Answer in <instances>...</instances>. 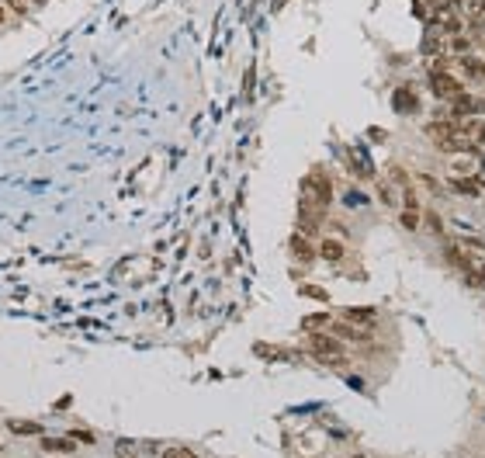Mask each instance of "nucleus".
I'll return each instance as SVG.
<instances>
[{
    "label": "nucleus",
    "mask_w": 485,
    "mask_h": 458,
    "mask_svg": "<svg viewBox=\"0 0 485 458\" xmlns=\"http://www.w3.org/2000/svg\"><path fill=\"white\" fill-rule=\"evenodd\" d=\"M305 347H309V354H316V358H319L323 365H330V368L350 365L347 354H343V344H340L333 333H309V337H305Z\"/></svg>",
    "instance_id": "nucleus-1"
},
{
    "label": "nucleus",
    "mask_w": 485,
    "mask_h": 458,
    "mask_svg": "<svg viewBox=\"0 0 485 458\" xmlns=\"http://www.w3.org/2000/svg\"><path fill=\"white\" fill-rule=\"evenodd\" d=\"M302 201L316 205V208H326L333 201V184L323 170H312L305 181H302Z\"/></svg>",
    "instance_id": "nucleus-2"
},
{
    "label": "nucleus",
    "mask_w": 485,
    "mask_h": 458,
    "mask_svg": "<svg viewBox=\"0 0 485 458\" xmlns=\"http://www.w3.org/2000/svg\"><path fill=\"white\" fill-rule=\"evenodd\" d=\"M461 91H464V84L454 73H430V94L437 101H454Z\"/></svg>",
    "instance_id": "nucleus-3"
},
{
    "label": "nucleus",
    "mask_w": 485,
    "mask_h": 458,
    "mask_svg": "<svg viewBox=\"0 0 485 458\" xmlns=\"http://www.w3.org/2000/svg\"><path fill=\"white\" fill-rule=\"evenodd\" d=\"M457 136H461V139H468V146L478 153V146H485V118L471 115V118L457 122Z\"/></svg>",
    "instance_id": "nucleus-4"
},
{
    "label": "nucleus",
    "mask_w": 485,
    "mask_h": 458,
    "mask_svg": "<svg viewBox=\"0 0 485 458\" xmlns=\"http://www.w3.org/2000/svg\"><path fill=\"white\" fill-rule=\"evenodd\" d=\"M457 70H461L468 80H485V56H478V53L457 56Z\"/></svg>",
    "instance_id": "nucleus-5"
},
{
    "label": "nucleus",
    "mask_w": 485,
    "mask_h": 458,
    "mask_svg": "<svg viewBox=\"0 0 485 458\" xmlns=\"http://www.w3.org/2000/svg\"><path fill=\"white\" fill-rule=\"evenodd\" d=\"M419 53L430 59V56H444L447 53V35H440L433 25H430V32L423 35V42H419Z\"/></svg>",
    "instance_id": "nucleus-6"
},
{
    "label": "nucleus",
    "mask_w": 485,
    "mask_h": 458,
    "mask_svg": "<svg viewBox=\"0 0 485 458\" xmlns=\"http://www.w3.org/2000/svg\"><path fill=\"white\" fill-rule=\"evenodd\" d=\"M333 337H347V340H371V330L368 327H357V323H347V320H340V323H333Z\"/></svg>",
    "instance_id": "nucleus-7"
},
{
    "label": "nucleus",
    "mask_w": 485,
    "mask_h": 458,
    "mask_svg": "<svg viewBox=\"0 0 485 458\" xmlns=\"http://www.w3.org/2000/svg\"><path fill=\"white\" fill-rule=\"evenodd\" d=\"M450 191L454 194H468V198H478L482 191V181L471 174V177H450Z\"/></svg>",
    "instance_id": "nucleus-8"
},
{
    "label": "nucleus",
    "mask_w": 485,
    "mask_h": 458,
    "mask_svg": "<svg viewBox=\"0 0 485 458\" xmlns=\"http://www.w3.org/2000/svg\"><path fill=\"white\" fill-rule=\"evenodd\" d=\"M343 320L347 323H357V327H371L378 320V313L368 309V306H354V309H343Z\"/></svg>",
    "instance_id": "nucleus-9"
},
{
    "label": "nucleus",
    "mask_w": 485,
    "mask_h": 458,
    "mask_svg": "<svg viewBox=\"0 0 485 458\" xmlns=\"http://www.w3.org/2000/svg\"><path fill=\"white\" fill-rule=\"evenodd\" d=\"M471 46H475V39H471L468 32H461V35H450V39H447V53H454V56H468V53H471Z\"/></svg>",
    "instance_id": "nucleus-10"
},
{
    "label": "nucleus",
    "mask_w": 485,
    "mask_h": 458,
    "mask_svg": "<svg viewBox=\"0 0 485 458\" xmlns=\"http://www.w3.org/2000/svg\"><path fill=\"white\" fill-rule=\"evenodd\" d=\"M292 250H295V257H298V261H305V264H312V261H316V250H312V244H309L302 233H295V237H292Z\"/></svg>",
    "instance_id": "nucleus-11"
},
{
    "label": "nucleus",
    "mask_w": 485,
    "mask_h": 458,
    "mask_svg": "<svg viewBox=\"0 0 485 458\" xmlns=\"http://www.w3.org/2000/svg\"><path fill=\"white\" fill-rule=\"evenodd\" d=\"M42 448L46 451H59V455H70V451H77V441L73 437H42Z\"/></svg>",
    "instance_id": "nucleus-12"
},
{
    "label": "nucleus",
    "mask_w": 485,
    "mask_h": 458,
    "mask_svg": "<svg viewBox=\"0 0 485 458\" xmlns=\"http://www.w3.org/2000/svg\"><path fill=\"white\" fill-rule=\"evenodd\" d=\"M399 226L406 229V233H416V229L423 226V215H419L416 208H402V212H399Z\"/></svg>",
    "instance_id": "nucleus-13"
},
{
    "label": "nucleus",
    "mask_w": 485,
    "mask_h": 458,
    "mask_svg": "<svg viewBox=\"0 0 485 458\" xmlns=\"http://www.w3.org/2000/svg\"><path fill=\"white\" fill-rule=\"evenodd\" d=\"M475 153H468V156H461L457 153V160H450V170H454V177H471L475 174V160H471Z\"/></svg>",
    "instance_id": "nucleus-14"
},
{
    "label": "nucleus",
    "mask_w": 485,
    "mask_h": 458,
    "mask_svg": "<svg viewBox=\"0 0 485 458\" xmlns=\"http://www.w3.org/2000/svg\"><path fill=\"white\" fill-rule=\"evenodd\" d=\"M319 254H323L326 261H343L347 247H343L340 240H323V244H319Z\"/></svg>",
    "instance_id": "nucleus-15"
},
{
    "label": "nucleus",
    "mask_w": 485,
    "mask_h": 458,
    "mask_svg": "<svg viewBox=\"0 0 485 458\" xmlns=\"http://www.w3.org/2000/svg\"><path fill=\"white\" fill-rule=\"evenodd\" d=\"M444 257H447L450 264H457L461 271H471V261L464 257V250H461L457 244H447V247H444Z\"/></svg>",
    "instance_id": "nucleus-16"
},
{
    "label": "nucleus",
    "mask_w": 485,
    "mask_h": 458,
    "mask_svg": "<svg viewBox=\"0 0 485 458\" xmlns=\"http://www.w3.org/2000/svg\"><path fill=\"white\" fill-rule=\"evenodd\" d=\"M461 11H464L471 21H482V18H485V0H461Z\"/></svg>",
    "instance_id": "nucleus-17"
},
{
    "label": "nucleus",
    "mask_w": 485,
    "mask_h": 458,
    "mask_svg": "<svg viewBox=\"0 0 485 458\" xmlns=\"http://www.w3.org/2000/svg\"><path fill=\"white\" fill-rule=\"evenodd\" d=\"M454 70V59L444 53V56H430V73H450Z\"/></svg>",
    "instance_id": "nucleus-18"
},
{
    "label": "nucleus",
    "mask_w": 485,
    "mask_h": 458,
    "mask_svg": "<svg viewBox=\"0 0 485 458\" xmlns=\"http://www.w3.org/2000/svg\"><path fill=\"white\" fill-rule=\"evenodd\" d=\"M395 108H406V111H416L419 104H416V94L409 91V87H402L399 94H395Z\"/></svg>",
    "instance_id": "nucleus-19"
},
{
    "label": "nucleus",
    "mask_w": 485,
    "mask_h": 458,
    "mask_svg": "<svg viewBox=\"0 0 485 458\" xmlns=\"http://www.w3.org/2000/svg\"><path fill=\"white\" fill-rule=\"evenodd\" d=\"M423 226L430 229V233H437V237L444 233V222H440V215H437L433 208H426V212H423Z\"/></svg>",
    "instance_id": "nucleus-20"
},
{
    "label": "nucleus",
    "mask_w": 485,
    "mask_h": 458,
    "mask_svg": "<svg viewBox=\"0 0 485 458\" xmlns=\"http://www.w3.org/2000/svg\"><path fill=\"white\" fill-rule=\"evenodd\" d=\"M8 427H11L15 434H42V427H39V423H32V420H28V423H25V420H11Z\"/></svg>",
    "instance_id": "nucleus-21"
},
{
    "label": "nucleus",
    "mask_w": 485,
    "mask_h": 458,
    "mask_svg": "<svg viewBox=\"0 0 485 458\" xmlns=\"http://www.w3.org/2000/svg\"><path fill=\"white\" fill-rule=\"evenodd\" d=\"M402 208H416L419 212V198H416L412 187H402Z\"/></svg>",
    "instance_id": "nucleus-22"
},
{
    "label": "nucleus",
    "mask_w": 485,
    "mask_h": 458,
    "mask_svg": "<svg viewBox=\"0 0 485 458\" xmlns=\"http://www.w3.org/2000/svg\"><path fill=\"white\" fill-rule=\"evenodd\" d=\"M115 455H118V458H135V444H132V441H118Z\"/></svg>",
    "instance_id": "nucleus-23"
},
{
    "label": "nucleus",
    "mask_w": 485,
    "mask_h": 458,
    "mask_svg": "<svg viewBox=\"0 0 485 458\" xmlns=\"http://www.w3.org/2000/svg\"><path fill=\"white\" fill-rule=\"evenodd\" d=\"M163 458H194V451L191 448H167Z\"/></svg>",
    "instance_id": "nucleus-24"
},
{
    "label": "nucleus",
    "mask_w": 485,
    "mask_h": 458,
    "mask_svg": "<svg viewBox=\"0 0 485 458\" xmlns=\"http://www.w3.org/2000/svg\"><path fill=\"white\" fill-rule=\"evenodd\" d=\"M323 323H330V316H326V313H316V316H309V320H305V327H309V330H316V327H323Z\"/></svg>",
    "instance_id": "nucleus-25"
},
{
    "label": "nucleus",
    "mask_w": 485,
    "mask_h": 458,
    "mask_svg": "<svg viewBox=\"0 0 485 458\" xmlns=\"http://www.w3.org/2000/svg\"><path fill=\"white\" fill-rule=\"evenodd\" d=\"M0 4H11V11H18V15L28 11V0H0Z\"/></svg>",
    "instance_id": "nucleus-26"
},
{
    "label": "nucleus",
    "mask_w": 485,
    "mask_h": 458,
    "mask_svg": "<svg viewBox=\"0 0 485 458\" xmlns=\"http://www.w3.org/2000/svg\"><path fill=\"white\" fill-rule=\"evenodd\" d=\"M468 282H471L475 288H482V292H485V275H478V271H468Z\"/></svg>",
    "instance_id": "nucleus-27"
},
{
    "label": "nucleus",
    "mask_w": 485,
    "mask_h": 458,
    "mask_svg": "<svg viewBox=\"0 0 485 458\" xmlns=\"http://www.w3.org/2000/svg\"><path fill=\"white\" fill-rule=\"evenodd\" d=\"M381 201H385V205H395V201H399V198L392 194V187H388V184H381Z\"/></svg>",
    "instance_id": "nucleus-28"
},
{
    "label": "nucleus",
    "mask_w": 485,
    "mask_h": 458,
    "mask_svg": "<svg viewBox=\"0 0 485 458\" xmlns=\"http://www.w3.org/2000/svg\"><path fill=\"white\" fill-rule=\"evenodd\" d=\"M350 458H364V455H350Z\"/></svg>",
    "instance_id": "nucleus-29"
},
{
    "label": "nucleus",
    "mask_w": 485,
    "mask_h": 458,
    "mask_svg": "<svg viewBox=\"0 0 485 458\" xmlns=\"http://www.w3.org/2000/svg\"><path fill=\"white\" fill-rule=\"evenodd\" d=\"M0 21H4V11H0Z\"/></svg>",
    "instance_id": "nucleus-30"
},
{
    "label": "nucleus",
    "mask_w": 485,
    "mask_h": 458,
    "mask_svg": "<svg viewBox=\"0 0 485 458\" xmlns=\"http://www.w3.org/2000/svg\"><path fill=\"white\" fill-rule=\"evenodd\" d=\"M482 111H485V101H482Z\"/></svg>",
    "instance_id": "nucleus-31"
}]
</instances>
